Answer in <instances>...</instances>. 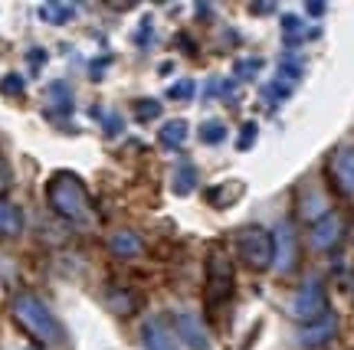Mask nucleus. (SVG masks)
Instances as JSON below:
<instances>
[{
    "label": "nucleus",
    "instance_id": "1",
    "mask_svg": "<svg viewBox=\"0 0 354 350\" xmlns=\"http://www.w3.org/2000/svg\"><path fill=\"white\" fill-rule=\"evenodd\" d=\"M10 311L13 321L24 327L39 347H63L66 344V331L59 324V318L50 311V304L39 298L37 291H17Z\"/></svg>",
    "mask_w": 354,
    "mask_h": 350
},
{
    "label": "nucleus",
    "instance_id": "2",
    "mask_svg": "<svg viewBox=\"0 0 354 350\" xmlns=\"http://www.w3.org/2000/svg\"><path fill=\"white\" fill-rule=\"evenodd\" d=\"M46 200H50L53 210L59 213L63 220H69V223L86 226L95 220L92 197H88L86 184H82L73 171H56V174L46 180Z\"/></svg>",
    "mask_w": 354,
    "mask_h": 350
},
{
    "label": "nucleus",
    "instance_id": "3",
    "mask_svg": "<svg viewBox=\"0 0 354 350\" xmlns=\"http://www.w3.org/2000/svg\"><path fill=\"white\" fill-rule=\"evenodd\" d=\"M236 246H240V259L256 272L276 262V239L263 226H243L236 233Z\"/></svg>",
    "mask_w": 354,
    "mask_h": 350
},
{
    "label": "nucleus",
    "instance_id": "4",
    "mask_svg": "<svg viewBox=\"0 0 354 350\" xmlns=\"http://www.w3.org/2000/svg\"><path fill=\"white\" fill-rule=\"evenodd\" d=\"M230 295H233V262L223 252H214L207 259V304L220 308L230 301Z\"/></svg>",
    "mask_w": 354,
    "mask_h": 350
},
{
    "label": "nucleus",
    "instance_id": "5",
    "mask_svg": "<svg viewBox=\"0 0 354 350\" xmlns=\"http://www.w3.org/2000/svg\"><path fill=\"white\" fill-rule=\"evenodd\" d=\"M292 314L308 324V321H318L322 314H328V295H325V285L322 282H305L299 291H295V298H292Z\"/></svg>",
    "mask_w": 354,
    "mask_h": 350
},
{
    "label": "nucleus",
    "instance_id": "6",
    "mask_svg": "<svg viewBox=\"0 0 354 350\" xmlns=\"http://www.w3.org/2000/svg\"><path fill=\"white\" fill-rule=\"evenodd\" d=\"M299 79H302V63H295V59H282L276 69V75H272V82L266 86V99H269V105H282V101L292 95V88L299 86Z\"/></svg>",
    "mask_w": 354,
    "mask_h": 350
},
{
    "label": "nucleus",
    "instance_id": "7",
    "mask_svg": "<svg viewBox=\"0 0 354 350\" xmlns=\"http://www.w3.org/2000/svg\"><path fill=\"white\" fill-rule=\"evenodd\" d=\"M328 174L335 180V187L354 200V144H344V148L335 150V157L328 164Z\"/></svg>",
    "mask_w": 354,
    "mask_h": 350
},
{
    "label": "nucleus",
    "instance_id": "8",
    "mask_svg": "<svg viewBox=\"0 0 354 350\" xmlns=\"http://www.w3.org/2000/svg\"><path fill=\"white\" fill-rule=\"evenodd\" d=\"M174 327H177V338L184 340L190 350H214L210 347V334L197 314L190 311H177L174 314Z\"/></svg>",
    "mask_w": 354,
    "mask_h": 350
},
{
    "label": "nucleus",
    "instance_id": "9",
    "mask_svg": "<svg viewBox=\"0 0 354 350\" xmlns=\"http://www.w3.org/2000/svg\"><path fill=\"white\" fill-rule=\"evenodd\" d=\"M141 344H145V350H180L177 331H171V324L161 318H148L141 324Z\"/></svg>",
    "mask_w": 354,
    "mask_h": 350
},
{
    "label": "nucleus",
    "instance_id": "10",
    "mask_svg": "<svg viewBox=\"0 0 354 350\" xmlns=\"http://www.w3.org/2000/svg\"><path fill=\"white\" fill-rule=\"evenodd\" d=\"M335 334H338V318L328 311V314H322L318 321H308V324L299 327V344H302V347H308V350H312V347H325Z\"/></svg>",
    "mask_w": 354,
    "mask_h": 350
},
{
    "label": "nucleus",
    "instance_id": "11",
    "mask_svg": "<svg viewBox=\"0 0 354 350\" xmlns=\"http://www.w3.org/2000/svg\"><path fill=\"white\" fill-rule=\"evenodd\" d=\"M272 239H276V262H272V269L276 272H289L292 265H295V259H299V239H295L289 223L279 226L276 233H272Z\"/></svg>",
    "mask_w": 354,
    "mask_h": 350
},
{
    "label": "nucleus",
    "instance_id": "12",
    "mask_svg": "<svg viewBox=\"0 0 354 350\" xmlns=\"http://www.w3.org/2000/svg\"><path fill=\"white\" fill-rule=\"evenodd\" d=\"M344 233V223L338 213H325V216H318L315 223H312V242H315L318 249H331Z\"/></svg>",
    "mask_w": 354,
    "mask_h": 350
},
{
    "label": "nucleus",
    "instance_id": "13",
    "mask_svg": "<svg viewBox=\"0 0 354 350\" xmlns=\"http://www.w3.org/2000/svg\"><path fill=\"white\" fill-rule=\"evenodd\" d=\"M109 249H112L118 259H135V255H141V236L131 233V229H118V233H112V239H109Z\"/></svg>",
    "mask_w": 354,
    "mask_h": 350
},
{
    "label": "nucleus",
    "instance_id": "14",
    "mask_svg": "<svg viewBox=\"0 0 354 350\" xmlns=\"http://www.w3.org/2000/svg\"><path fill=\"white\" fill-rule=\"evenodd\" d=\"M37 13H39V20L43 23H50V26H66V23H73V17H76V3H39L37 7Z\"/></svg>",
    "mask_w": 354,
    "mask_h": 350
},
{
    "label": "nucleus",
    "instance_id": "15",
    "mask_svg": "<svg viewBox=\"0 0 354 350\" xmlns=\"http://www.w3.org/2000/svg\"><path fill=\"white\" fill-rule=\"evenodd\" d=\"M24 233V213L10 200H0V239H13Z\"/></svg>",
    "mask_w": 354,
    "mask_h": 350
},
{
    "label": "nucleus",
    "instance_id": "16",
    "mask_svg": "<svg viewBox=\"0 0 354 350\" xmlns=\"http://www.w3.org/2000/svg\"><path fill=\"white\" fill-rule=\"evenodd\" d=\"M187 135H190V125H187V121H184V118H171V121H165V128L158 131V141H161L165 148L177 150V148H184Z\"/></svg>",
    "mask_w": 354,
    "mask_h": 350
},
{
    "label": "nucleus",
    "instance_id": "17",
    "mask_svg": "<svg viewBox=\"0 0 354 350\" xmlns=\"http://www.w3.org/2000/svg\"><path fill=\"white\" fill-rule=\"evenodd\" d=\"M194 187H197V167H194L190 161H184L174 171V184H171V190H174L177 197H187V193H194Z\"/></svg>",
    "mask_w": 354,
    "mask_h": 350
},
{
    "label": "nucleus",
    "instance_id": "18",
    "mask_svg": "<svg viewBox=\"0 0 354 350\" xmlns=\"http://www.w3.org/2000/svg\"><path fill=\"white\" fill-rule=\"evenodd\" d=\"M201 141H203V144H223V141H227V125H223L220 118L203 121V125H201Z\"/></svg>",
    "mask_w": 354,
    "mask_h": 350
},
{
    "label": "nucleus",
    "instance_id": "19",
    "mask_svg": "<svg viewBox=\"0 0 354 350\" xmlns=\"http://www.w3.org/2000/svg\"><path fill=\"white\" fill-rule=\"evenodd\" d=\"M197 92V82L194 79H177L174 86H167V99L171 101H190Z\"/></svg>",
    "mask_w": 354,
    "mask_h": 350
},
{
    "label": "nucleus",
    "instance_id": "20",
    "mask_svg": "<svg viewBox=\"0 0 354 350\" xmlns=\"http://www.w3.org/2000/svg\"><path fill=\"white\" fill-rule=\"evenodd\" d=\"M161 115V101L158 99H141L138 105H135V118L138 121H154Z\"/></svg>",
    "mask_w": 354,
    "mask_h": 350
},
{
    "label": "nucleus",
    "instance_id": "21",
    "mask_svg": "<svg viewBox=\"0 0 354 350\" xmlns=\"http://www.w3.org/2000/svg\"><path fill=\"white\" fill-rule=\"evenodd\" d=\"M24 88H26V75L10 72V75H3V79H0V92H7V95H20Z\"/></svg>",
    "mask_w": 354,
    "mask_h": 350
},
{
    "label": "nucleus",
    "instance_id": "22",
    "mask_svg": "<svg viewBox=\"0 0 354 350\" xmlns=\"http://www.w3.org/2000/svg\"><path fill=\"white\" fill-rule=\"evenodd\" d=\"M263 69V59H240L236 63V79H253Z\"/></svg>",
    "mask_w": 354,
    "mask_h": 350
},
{
    "label": "nucleus",
    "instance_id": "23",
    "mask_svg": "<svg viewBox=\"0 0 354 350\" xmlns=\"http://www.w3.org/2000/svg\"><path fill=\"white\" fill-rule=\"evenodd\" d=\"M253 141H256V121H246L240 131V141H236V148L246 150V148H253Z\"/></svg>",
    "mask_w": 354,
    "mask_h": 350
},
{
    "label": "nucleus",
    "instance_id": "24",
    "mask_svg": "<svg viewBox=\"0 0 354 350\" xmlns=\"http://www.w3.org/2000/svg\"><path fill=\"white\" fill-rule=\"evenodd\" d=\"M10 184H13V177H10V167H7V161L0 157V200H3V193L10 190Z\"/></svg>",
    "mask_w": 354,
    "mask_h": 350
},
{
    "label": "nucleus",
    "instance_id": "25",
    "mask_svg": "<svg viewBox=\"0 0 354 350\" xmlns=\"http://www.w3.org/2000/svg\"><path fill=\"white\" fill-rule=\"evenodd\" d=\"M282 30H286V37H295V33H299V37H302V20H299V17H286V20H282Z\"/></svg>",
    "mask_w": 354,
    "mask_h": 350
},
{
    "label": "nucleus",
    "instance_id": "26",
    "mask_svg": "<svg viewBox=\"0 0 354 350\" xmlns=\"http://www.w3.org/2000/svg\"><path fill=\"white\" fill-rule=\"evenodd\" d=\"M105 135H109V138H112V135H118V131H122V118H118V115H109V121H105Z\"/></svg>",
    "mask_w": 354,
    "mask_h": 350
},
{
    "label": "nucleus",
    "instance_id": "27",
    "mask_svg": "<svg viewBox=\"0 0 354 350\" xmlns=\"http://www.w3.org/2000/svg\"><path fill=\"white\" fill-rule=\"evenodd\" d=\"M305 10L312 13V17H322V13H325V3H308Z\"/></svg>",
    "mask_w": 354,
    "mask_h": 350
},
{
    "label": "nucleus",
    "instance_id": "28",
    "mask_svg": "<svg viewBox=\"0 0 354 350\" xmlns=\"http://www.w3.org/2000/svg\"><path fill=\"white\" fill-rule=\"evenodd\" d=\"M272 10H276L272 3H256V7H253V13H272Z\"/></svg>",
    "mask_w": 354,
    "mask_h": 350
},
{
    "label": "nucleus",
    "instance_id": "29",
    "mask_svg": "<svg viewBox=\"0 0 354 350\" xmlns=\"http://www.w3.org/2000/svg\"><path fill=\"white\" fill-rule=\"evenodd\" d=\"M26 350H39V347H26Z\"/></svg>",
    "mask_w": 354,
    "mask_h": 350
}]
</instances>
